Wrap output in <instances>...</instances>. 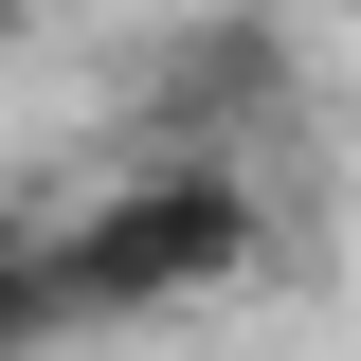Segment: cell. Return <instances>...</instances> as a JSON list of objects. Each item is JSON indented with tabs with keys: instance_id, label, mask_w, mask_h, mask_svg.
<instances>
[{
	"instance_id": "cell-1",
	"label": "cell",
	"mask_w": 361,
	"mask_h": 361,
	"mask_svg": "<svg viewBox=\"0 0 361 361\" xmlns=\"http://www.w3.org/2000/svg\"><path fill=\"white\" fill-rule=\"evenodd\" d=\"M271 253H289V217H271L253 163H127V180H90V217H54V307H73V343H90V325L217 307Z\"/></svg>"
},
{
	"instance_id": "cell-2",
	"label": "cell",
	"mask_w": 361,
	"mask_h": 361,
	"mask_svg": "<svg viewBox=\"0 0 361 361\" xmlns=\"http://www.w3.org/2000/svg\"><path fill=\"white\" fill-rule=\"evenodd\" d=\"M289 90H307V54H289V18H253V0H217V18H180V37L145 54L127 127H145V163H235L253 127H289Z\"/></svg>"
},
{
	"instance_id": "cell-3",
	"label": "cell",
	"mask_w": 361,
	"mask_h": 361,
	"mask_svg": "<svg viewBox=\"0 0 361 361\" xmlns=\"http://www.w3.org/2000/svg\"><path fill=\"white\" fill-rule=\"evenodd\" d=\"M37 343H73V307H54V217L0 199V361H37Z\"/></svg>"
},
{
	"instance_id": "cell-4",
	"label": "cell",
	"mask_w": 361,
	"mask_h": 361,
	"mask_svg": "<svg viewBox=\"0 0 361 361\" xmlns=\"http://www.w3.org/2000/svg\"><path fill=\"white\" fill-rule=\"evenodd\" d=\"M18 18H37V0H0V37H18Z\"/></svg>"
}]
</instances>
